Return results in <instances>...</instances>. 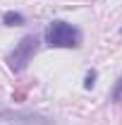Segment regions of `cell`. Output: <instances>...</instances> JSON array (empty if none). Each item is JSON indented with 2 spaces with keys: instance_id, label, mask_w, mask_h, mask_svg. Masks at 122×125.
Wrapping results in <instances>:
<instances>
[{
  "instance_id": "6da1fadb",
  "label": "cell",
  "mask_w": 122,
  "mask_h": 125,
  "mask_svg": "<svg viewBox=\"0 0 122 125\" xmlns=\"http://www.w3.org/2000/svg\"><path fill=\"white\" fill-rule=\"evenodd\" d=\"M81 39V29L65 19H53L46 27V46L50 48H79Z\"/></svg>"
},
{
  "instance_id": "7a4b0ae2",
  "label": "cell",
  "mask_w": 122,
  "mask_h": 125,
  "mask_svg": "<svg viewBox=\"0 0 122 125\" xmlns=\"http://www.w3.org/2000/svg\"><path fill=\"white\" fill-rule=\"evenodd\" d=\"M38 48H41V41H38L36 34L22 36L19 43H17V46L7 53V58H5L7 67H10L12 72H24V70L29 67V62L34 60V55L38 53Z\"/></svg>"
},
{
  "instance_id": "3957f363",
  "label": "cell",
  "mask_w": 122,
  "mask_h": 125,
  "mask_svg": "<svg viewBox=\"0 0 122 125\" xmlns=\"http://www.w3.org/2000/svg\"><path fill=\"white\" fill-rule=\"evenodd\" d=\"M0 118L7 123H19V125H55L50 118L38 115V113H22V111H0Z\"/></svg>"
},
{
  "instance_id": "277c9868",
  "label": "cell",
  "mask_w": 122,
  "mask_h": 125,
  "mask_svg": "<svg viewBox=\"0 0 122 125\" xmlns=\"http://www.w3.org/2000/svg\"><path fill=\"white\" fill-rule=\"evenodd\" d=\"M2 24L10 27V29L24 27V24H26V17L22 15V12H17V10H7V12H2Z\"/></svg>"
},
{
  "instance_id": "5b68a950",
  "label": "cell",
  "mask_w": 122,
  "mask_h": 125,
  "mask_svg": "<svg viewBox=\"0 0 122 125\" xmlns=\"http://www.w3.org/2000/svg\"><path fill=\"white\" fill-rule=\"evenodd\" d=\"M96 82H98V70L89 67V70H86V75H84V89H86V92H91L93 87H96Z\"/></svg>"
},
{
  "instance_id": "8992f818",
  "label": "cell",
  "mask_w": 122,
  "mask_h": 125,
  "mask_svg": "<svg viewBox=\"0 0 122 125\" xmlns=\"http://www.w3.org/2000/svg\"><path fill=\"white\" fill-rule=\"evenodd\" d=\"M110 101H122V75L117 77V82H115V87H113V92H110Z\"/></svg>"
},
{
  "instance_id": "52a82bcc",
  "label": "cell",
  "mask_w": 122,
  "mask_h": 125,
  "mask_svg": "<svg viewBox=\"0 0 122 125\" xmlns=\"http://www.w3.org/2000/svg\"><path fill=\"white\" fill-rule=\"evenodd\" d=\"M120 34H122V27H120Z\"/></svg>"
}]
</instances>
